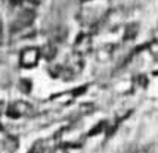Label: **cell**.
<instances>
[{
  "instance_id": "23",
  "label": "cell",
  "mask_w": 158,
  "mask_h": 153,
  "mask_svg": "<svg viewBox=\"0 0 158 153\" xmlns=\"http://www.w3.org/2000/svg\"><path fill=\"white\" fill-rule=\"evenodd\" d=\"M86 2H87V0H86Z\"/></svg>"
},
{
  "instance_id": "4",
  "label": "cell",
  "mask_w": 158,
  "mask_h": 153,
  "mask_svg": "<svg viewBox=\"0 0 158 153\" xmlns=\"http://www.w3.org/2000/svg\"><path fill=\"white\" fill-rule=\"evenodd\" d=\"M35 19V14L34 10L31 9H24L22 12L18 14L16 19L12 24V31H18V29H24V28L31 27V24L34 22Z\"/></svg>"
},
{
  "instance_id": "3",
  "label": "cell",
  "mask_w": 158,
  "mask_h": 153,
  "mask_svg": "<svg viewBox=\"0 0 158 153\" xmlns=\"http://www.w3.org/2000/svg\"><path fill=\"white\" fill-rule=\"evenodd\" d=\"M41 57V53H40V49L37 47H27L21 52L19 55V63L22 68H34L35 65L39 63V59Z\"/></svg>"
},
{
  "instance_id": "15",
  "label": "cell",
  "mask_w": 158,
  "mask_h": 153,
  "mask_svg": "<svg viewBox=\"0 0 158 153\" xmlns=\"http://www.w3.org/2000/svg\"><path fill=\"white\" fill-rule=\"evenodd\" d=\"M136 83H138L139 87H146L148 85V78L145 75H138L136 76Z\"/></svg>"
},
{
  "instance_id": "17",
  "label": "cell",
  "mask_w": 158,
  "mask_h": 153,
  "mask_svg": "<svg viewBox=\"0 0 158 153\" xmlns=\"http://www.w3.org/2000/svg\"><path fill=\"white\" fill-rule=\"evenodd\" d=\"M52 153H67V146H56Z\"/></svg>"
},
{
  "instance_id": "7",
  "label": "cell",
  "mask_w": 158,
  "mask_h": 153,
  "mask_svg": "<svg viewBox=\"0 0 158 153\" xmlns=\"http://www.w3.org/2000/svg\"><path fill=\"white\" fill-rule=\"evenodd\" d=\"M40 53H41V57H43V59H46L48 62H52V61L55 59L58 50H56V46L53 44V43L49 41L40 49Z\"/></svg>"
},
{
  "instance_id": "6",
  "label": "cell",
  "mask_w": 158,
  "mask_h": 153,
  "mask_svg": "<svg viewBox=\"0 0 158 153\" xmlns=\"http://www.w3.org/2000/svg\"><path fill=\"white\" fill-rule=\"evenodd\" d=\"M67 34H68V31H67V28L64 27V25L55 27L52 29V33H50V43H53V44L64 43L65 38H67Z\"/></svg>"
},
{
  "instance_id": "5",
  "label": "cell",
  "mask_w": 158,
  "mask_h": 153,
  "mask_svg": "<svg viewBox=\"0 0 158 153\" xmlns=\"http://www.w3.org/2000/svg\"><path fill=\"white\" fill-rule=\"evenodd\" d=\"M92 50V35L87 33H81L76 38L74 46H73V53H76L78 56L87 55Z\"/></svg>"
},
{
  "instance_id": "21",
  "label": "cell",
  "mask_w": 158,
  "mask_h": 153,
  "mask_svg": "<svg viewBox=\"0 0 158 153\" xmlns=\"http://www.w3.org/2000/svg\"><path fill=\"white\" fill-rule=\"evenodd\" d=\"M30 2H31V3H34V5H40L43 0H30Z\"/></svg>"
},
{
  "instance_id": "10",
  "label": "cell",
  "mask_w": 158,
  "mask_h": 153,
  "mask_svg": "<svg viewBox=\"0 0 158 153\" xmlns=\"http://www.w3.org/2000/svg\"><path fill=\"white\" fill-rule=\"evenodd\" d=\"M106 127H108V122H106V121H99V124L95 125L89 131L87 137H93V135H98V134H101V132H105L106 131Z\"/></svg>"
},
{
  "instance_id": "16",
  "label": "cell",
  "mask_w": 158,
  "mask_h": 153,
  "mask_svg": "<svg viewBox=\"0 0 158 153\" xmlns=\"http://www.w3.org/2000/svg\"><path fill=\"white\" fill-rule=\"evenodd\" d=\"M67 153H83L81 146L78 144H73V146H67Z\"/></svg>"
},
{
  "instance_id": "12",
  "label": "cell",
  "mask_w": 158,
  "mask_h": 153,
  "mask_svg": "<svg viewBox=\"0 0 158 153\" xmlns=\"http://www.w3.org/2000/svg\"><path fill=\"white\" fill-rule=\"evenodd\" d=\"M18 88H19L22 93L28 94V93L31 91V81H30L28 78H21L19 81H18Z\"/></svg>"
},
{
  "instance_id": "14",
  "label": "cell",
  "mask_w": 158,
  "mask_h": 153,
  "mask_svg": "<svg viewBox=\"0 0 158 153\" xmlns=\"http://www.w3.org/2000/svg\"><path fill=\"white\" fill-rule=\"evenodd\" d=\"M80 111H81L84 115H89V113H92V112L95 111V104L93 103H84L80 106Z\"/></svg>"
},
{
  "instance_id": "1",
  "label": "cell",
  "mask_w": 158,
  "mask_h": 153,
  "mask_svg": "<svg viewBox=\"0 0 158 153\" xmlns=\"http://www.w3.org/2000/svg\"><path fill=\"white\" fill-rule=\"evenodd\" d=\"M84 68V62H83V56H78L76 53H73L67 65H64L61 72V78L64 81H71L74 80Z\"/></svg>"
},
{
  "instance_id": "20",
  "label": "cell",
  "mask_w": 158,
  "mask_h": 153,
  "mask_svg": "<svg viewBox=\"0 0 158 153\" xmlns=\"http://www.w3.org/2000/svg\"><path fill=\"white\" fill-rule=\"evenodd\" d=\"M21 2H22V0H10V3H12L14 6H16V5H19Z\"/></svg>"
},
{
  "instance_id": "11",
  "label": "cell",
  "mask_w": 158,
  "mask_h": 153,
  "mask_svg": "<svg viewBox=\"0 0 158 153\" xmlns=\"http://www.w3.org/2000/svg\"><path fill=\"white\" fill-rule=\"evenodd\" d=\"M112 46H103V47H101V49L98 50V53H96V57L99 59V61H106L108 57L111 56V53H112Z\"/></svg>"
},
{
  "instance_id": "19",
  "label": "cell",
  "mask_w": 158,
  "mask_h": 153,
  "mask_svg": "<svg viewBox=\"0 0 158 153\" xmlns=\"http://www.w3.org/2000/svg\"><path fill=\"white\" fill-rule=\"evenodd\" d=\"M5 112H6V111H5V102L0 99V115H3Z\"/></svg>"
},
{
  "instance_id": "13",
  "label": "cell",
  "mask_w": 158,
  "mask_h": 153,
  "mask_svg": "<svg viewBox=\"0 0 158 153\" xmlns=\"http://www.w3.org/2000/svg\"><path fill=\"white\" fill-rule=\"evenodd\" d=\"M146 49L149 50V53H151L154 57H158V40H152L151 43H148V46H146Z\"/></svg>"
},
{
  "instance_id": "22",
  "label": "cell",
  "mask_w": 158,
  "mask_h": 153,
  "mask_svg": "<svg viewBox=\"0 0 158 153\" xmlns=\"http://www.w3.org/2000/svg\"><path fill=\"white\" fill-rule=\"evenodd\" d=\"M2 37H3V28H2V22H0V40H2Z\"/></svg>"
},
{
  "instance_id": "2",
  "label": "cell",
  "mask_w": 158,
  "mask_h": 153,
  "mask_svg": "<svg viewBox=\"0 0 158 153\" xmlns=\"http://www.w3.org/2000/svg\"><path fill=\"white\" fill-rule=\"evenodd\" d=\"M6 115L12 119L24 118V116H33L34 115V109L33 106L24 100H16L14 103H10L6 109Z\"/></svg>"
},
{
  "instance_id": "8",
  "label": "cell",
  "mask_w": 158,
  "mask_h": 153,
  "mask_svg": "<svg viewBox=\"0 0 158 153\" xmlns=\"http://www.w3.org/2000/svg\"><path fill=\"white\" fill-rule=\"evenodd\" d=\"M3 147L6 149L9 153H15L19 147V141H18V137H15L12 134H7L3 139Z\"/></svg>"
},
{
  "instance_id": "18",
  "label": "cell",
  "mask_w": 158,
  "mask_h": 153,
  "mask_svg": "<svg viewBox=\"0 0 158 153\" xmlns=\"http://www.w3.org/2000/svg\"><path fill=\"white\" fill-rule=\"evenodd\" d=\"M87 90V87L84 85V87H80V88H76V90L73 91V94H76V96H80L81 93H84V91Z\"/></svg>"
},
{
  "instance_id": "9",
  "label": "cell",
  "mask_w": 158,
  "mask_h": 153,
  "mask_svg": "<svg viewBox=\"0 0 158 153\" xmlns=\"http://www.w3.org/2000/svg\"><path fill=\"white\" fill-rule=\"evenodd\" d=\"M138 31H139V27L138 24H130V25H127L126 27V31H124V35L123 38L126 41H129V40H133L136 35H138Z\"/></svg>"
}]
</instances>
